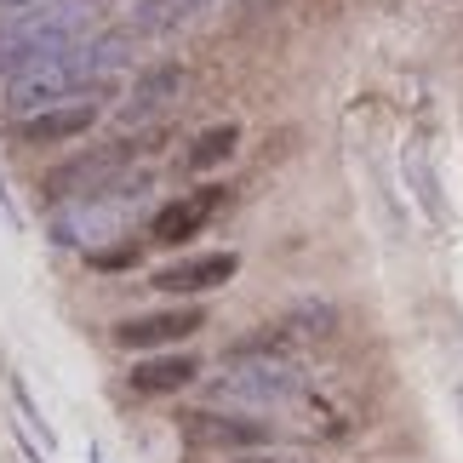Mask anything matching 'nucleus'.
I'll return each mask as SVG.
<instances>
[{
    "mask_svg": "<svg viewBox=\"0 0 463 463\" xmlns=\"http://www.w3.org/2000/svg\"><path fill=\"white\" fill-rule=\"evenodd\" d=\"M132 63V34H92L80 46H63L52 58L17 69L12 80H0V103L12 120L41 115L52 103H75V98H98L120 80V69Z\"/></svg>",
    "mask_w": 463,
    "mask_h": 463,
    "instance_id": "obj_1",
    "label": "nucleus"
},
{
    "mask_svg": "<svg viewBox=\"0 0 463 463\" xmlns=\"http://www.w3.org/2000/svg\"><path fill=\"white\" fill-rule=\"evenodd\" d=\"M98 34V6L92 0H46L29 12H0V80H12L17 69L52 58L63 46H80Z\"/></svg>",
    "mask_w": 463,
    "mask_h": 463,
    "instance_id": "obj_2",
    "label": "nucleus"
},
{
    "mask_svg": "<svg viewBox=\"0 0 463 463\" xmlns=\"http://www.w3.org/2000/svg\"><path fill=\"white\" fill-rule=\"evenodd\" d=\"M298 395V366L287 354H275L269 344H246L223 361V372L212 378V401L218 406H235V412H275V406H287Z\"/></svg>",
    "mask_w": 463,
    "mask_h": 463,
    "instance_id": "obj_3",
    "label": "nucleus"
},
{
    "mask_svg": "<svg viewBox=\"0 0 463 463\" xmlns=\"http://www.w3.org/2000/svg\"><path fill=\"white\" fill-rule=\"evenodd\" d=\"M137 149H144V132H127V137H115V144H103V149H86V155H75V160H63V166L46 177V194H52L58 206H86V201H98V194H109L120 177L132 172Z\"/></svg>",
    "mask_w": 463,
    "mask_h": 463,
    "instance_id": "obj_4",
    "label": "nucleus"
},
{
    "mask_svg": "<svg viewBox=\"0 0 463 463\" xmlns=\"http://www.w3.org/2000/svg\"><path fill=\"white\" fill-rule=\"evenodd\" d=\"M206 326V309L201 304H177V309H149V315H127L115 320V344L132 349V354H160V349H177L184 337H194Z\"/></svg>",
    "mask_w": 463,
    "mask_h": 463,
    "instance_id": "obj_5",
    "label": "nucleus"
},
{
    "mask_svg": "<svg viewBox=\"0 0 463 463\" xmlns=\"http://www.w3.org/2000/svg\"><path fill=\"white\" fill-rule=\"evenodd\" d=\"M98 120H103V103L98 98H75V103H52L41 115L12 120V137L24 149H63V144H75V137H86Z\"/></svg>",
    "mask_w": 463,
    "mask_h": 463,
    "instance_id": "obj_6",
    "label": "nucleus"
},
{
    "mask_svg": "<svg viewBox=\"0 0 463 463\" xmlns=\"http://www.w3.org/2000/svg\"><path fill=\"white\" fill-rule=\"evenodd\" d=\"M184 86H189V69L177 63V58L149 63L144 75L127 86V103H120V127H127V132H144L149 120H160L177 98H184Z\"/></svg>",
    "mask_w": 463,
    "mask_h": 463,
    "instance_id": "obj_7",
    "label": "nucleus"
},
{
    "mask_svg": "<svg viewBox=\"0 0 463 463\" xmlns=\"http://www.w3.org/2000/svg\"><path fill=\"white\" fill-rule=\"evenodd\" d=\"M223 194L218 184H206V189H189V194H172L166 206H155V218H149V246H184L194 241L201 229L218 218V206H223Z\"/></svg>",
    "mask_w": 463,
    "mask_h": 463,
    "instance_id": "obj_8",
    "label": "nucleus"
},
{
    "mask_svg": "<svg viewBox=\"0 0 463 463\" xmlns=\"http://www.w3.org/2000/svg\"><path fill=\"white\" fill-rule=\"evenodd\" d=\"M184 435L201 440V447H229V452H269L275 430L252 412H189Z\"/></svg>",
    "mask_w": 463,
    "mask_h": 463,
    "instance_id": "obj_9",
    "label": "nucleus"
},
{
    "mask_svg": "<svg viewBox=\"0 0 463 463\" xmlns=\"http://www.w3.org/2000/svg\"><path fill=\"white\" fill-rule=\"evenodd\" d=\"M235 269H241L235 252H201V258H177V263H166V269H155L149 287L155 292H172V298H206V292L229 287Z\"/></svg>",
    "mask_w": 463,
    "mask_h": 463,
    "instance_id": "obj_10",
    "label": "nucleus"
},
{
    "mask_svg": "<svg viewBox=\"0 0 463 463\" xmlns=\"http://www.w3.org/2000/svg\"><path fill=\"white\" fill-rule=\"evenodd\" d=\"M201 378V361L184 349H160V354H144V361L132 366V389L137 395H177V389H189Z\"/></svg>",
    "mask_w": 463,
    "mask_h": 463,
    "instance_id": "obj_11",
    "label": "nucleus"
},
{
    "mask_svg": "<svg viewBox=\"0 0 463 463\" xmlns=\"http://www.w3.org/2000/svg\"><path fill=\"white\" fill-rule=\"evenodd\" d=\"M212 6H223V0H137L132 6V34H172V29L194 24V17L212 12Z\"/></svg>",
    "mask_w": 463,
    "mask_h": 463,
    "instance_id": "obj_12",
    "label": "nucleus"
},
{
    "mask_svg": "<svg viewBox=\"0 0 463 463\" xmlns=\"http://www.w3.org/2000/svg\"><path fill=\"white\" fill-rule=\"evenodd\" d=\"M235 149H241V127H235V120H218V127H206L189 144V166L212 172V166H223V160H235Z\"/></svg>",
    "mask_w": 463,
    "mask_h": 463,
    "instance_id": "obj_13",
    "label": "nucleus"
},
{
    "mask_svg": "<svg viewBox=\"0 0 463 463\" xmlns=\"http://www.w3.org/2000/svg\"><path fill=\"white\" fill-rule=\"evenodd\" d=\"M235 463H309V458H292V452H246Z\"/></svg>",
    "mask_w": 463,
    "mask_h": 463,
    "instance_id": "obj_14",
    "label": "nucleus"
},
{
    "mask_svg": "<svg viewBox=\"0 0 463 463\" xmlns=\"http://www.w3.org/2000/svg\"><path fill=\"white\" fill-rule=\"evenodd\" d=\"M29 6H46V0H0V12H29Z\"/></svg>",
    "mask_w": 463,
    "mask_h": 463,
    "instance_id": "obj_15",
    "label": "nucleus"
},
{
    "mask_svg": "<svg viewBox=\"0 0 463 463\" xmlns=\"http://www.w3.org/2000/svg\"><path fill=\"white\" fill-rule=\"evenodd\" d=\"M458 412H463V389H458Z\"/></svg>",
    "mask_w": 463,
    "mask_h": 463,
    "instance_id": "obj_16",
    "label": "nucleus"
},
{
    "mask_svg": "<svg viewBox=\"0 0 463 463\" xmlns=\"http://www.w3.org/2000/svg\"><path fill=\"white\" fill-rule=\"evenodd\" d=\"M92 463H103V458H98V452H92Z\"/></svg>",
    "mask_w": 463,
    "mask_h": 463,
    "instance_id": "obj_17",
    "label": "nucleus"
}]
</instances>
